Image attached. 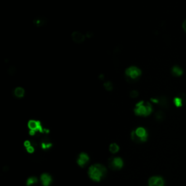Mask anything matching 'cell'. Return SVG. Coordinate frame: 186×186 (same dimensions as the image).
<instances>
[{"instance_id": "cell-1", "label": "cell", "mask_w": 186, "mask_h": 186, "mask_svg": "<svg viewBox=\"0 0 186 186\" xmlns=\"http://www.w3.org/2000/svg\"><path fill=\"white\" fill-rule=\"evenodd\" d=\"M106 174H107V170L106 167L100 164L92 165L88 170L89 176L95 181H100L102 178L105 177Z\"/></svg>"}, {"instance_id": "cell-2", "label": "cell", "mask_w": 186, "mask_h": 186, "mask_svg": "<svg viewBox=\"0 0 186 186\" xmlns=\"http://www.w3.org/2000/svg\"><path fill=\"white\" fill-rule=\"evenodd\" d=\"M134 113L138 116H148L152 112V107L149 102H145L143 101L140 102L135 106L134 109Z\"/></svg>"}, {"instance_id": "cell-3", "label": "cell", "mask_w": 186, "mask_h": 186, "mask_svg": "<svg viewBox=\"0 0 186 186\" xmlns=\"http://www.w3.org/2000/svg\"><path fill=\"white\" fill-rule=\"evenodd\" d=\"M132 140L135 143H143L146 141L148 138L147 131L143 127H138L135 130L133 131L131 134Z\"/></svg>"}, {"instance_id": "cell-4", "label": "cell", "mask_w": 186, "mask_h": 186, "mask_svg": "<svg viewBox=\"0 0 186 186\" xmlns=\"http://www.w3.org/2000/svg\"><path fill=\"white\" fill-rule=\"evenodd\" d=\"M123 164H124L123 160L119 157H115L110 159L109 166L113 170H120L121 168H122Z\"/></svg>"}, {"instance_id": "cell-5", "label": "cell", "mask_w": 186, "mask_h": 186, "mask_svg": "<svg viewBox=\"0 0 186 186\" xmlns=\"http://www.w3.org/2000/svg\"><path fill=\"white\" fill-rule=\"evenodd\" d=\"M141 73V71L138 68L132 66V67L128 68L126 70V74L131 79H136L138 78Z\"/></svg>"}, {"instance_id": "cell-6", "label": "cell", "mask_w": 186, "mask_h": 186, "mask_svg": "<svg viewBox=\"0 0 186 186\" xmlns=\"http://www.w3.org/2000/svg\"><path fill=\"white\" fill-rule=\"evenodd\" d=\"M28 126L30 130V134H34L38 130H40V131L41 130V124L39 121L35 120H31L28 121Z\"/></svg>"}, {"instance_id": "cell-7", "label": "cell", "mask_w": 186, "mask_h": 186, "mask_svg": "<svg viewBox=\"0 0 186 186\" xmlns=\"http://www.w3.org/2000/svg\"><path fill=\"white\" fill-rule=\"evenodd\" d=\"M148 186H164V180L162 177L154 176L149 179Z\"/></svg>"}, {"instance_id": "cell-8", "label": "cell", "mask_w": 186, "mask_h": 186, "mask_svg": "<svg viewBox=\"0 0 186 186\" xmlns=\"http://www.w3.org/2000/svg\"><path fill=\"white\" fill-rule=\"evenodd\" d=\"M89 161H90V158H89L88 155L84 153H81L79 154L77 159V164L81 167H84L88 164Z\"/></svg>"}, {"instance_id": "cell-9", "label": "cell", "mask_w": 186, "mask_h": 186, "mask_svg": "<svg viewBox=\"0 0 186 186\" xmlns=\"http://www.w3.org/2000/svg\"><path fill=\"white\" fill-rule=\"evenodd\" d=\"M71 38L73 39V41H75L76 43H81L84 41V34H81L79 31H74L71 34Z\"/></svg>"}, {"instance_id": "cell-10", "label": "cell", "mask_w": 186, "mask_h": 186, "mask_svg": "<svg viewBox=\"0 0 186 186\" xmlns=\"http://www.w3.org/2000/svg\"><path fill=\"white\" fill-rule=\"evenodd\" d=\"M41 181L44 186H49L52 183V177L50 174H43L41 176Z\"/></svg>"}, {"instance_id": "cell-11", "label": "cell", "mask_w": 186, "mask_h": 186, "mask_svg": "<svg viewBox=\"0 0 186 186\" xmlns=\"http://www.w3.org/2000/svg\"><path fill=\"white\" fill-rule=\"evenodd\" d=\"M24 93H25V91L21 87H18L16 88L14 91V94L17 98H22L24 95Z\"/></svg>"}, {"instance_id": "cell-12", "label": "cell", "mask_w": 186, "mask_h": 186, "mask_svg": "<svg viewBox=\"0 0 186 186\" xmlns=\"http://www.w3.org/2000/svg\"><path fill=\"white\" fill-rule=\"evenodd\" d=\"M119 150V147L116 143H112L110 145L109 151H111V153H116L118 152Z\"/></svg>"}, {"instance_id": "cell-13", "label": "cell", "mask_w": 186, "mask_h": 186, "mask_svg": "<svg viewBox=\"0 0 186 186\" xmlns=\"http://www.w3.org/2000/svg\"><path fill=\"white\" fill-rule=\"evenodd\" d=\"M172 73L175 76H180L183 73V71L179 67H174L172 68Z\"/></svg>"}, {"instance_id": "cell-14", "label": "cell", "mask_w": 186, "mask_h": 186, "mask_svg": "<svg viewBox=\"0 0 186 186\" xmlns=\"http://www.w3.org/2000/svg\"><path fill=\"white\" fill-rule=\"evenodd\" d=\"M37 182H38V180H37V177H30L29 179H28V180H27V185L30 186V185H33V184H34V183H37Z\"/></svg>"}, {"instance_id": "cell-15", "label": "cell", "mask_w": 186, "mask_h": 186, "mask_svg": "<svg viewBox=\"0 0 186 186\" xmlns=\"http://www.w3.org/2000/svg\"><path fill=\"white\" fill-rule=\"evenodd\" d=\"M174 104H175V106H177V107H180V106H183V102H182V100L179 98H174Z\"/></svg>"}, {"instance_id": "cell-16", "label": "cell", "mask_w": 186, "mask_h": 186, "mask_svg": "<svg viewBox=\"0 0 186 186\" xmlns=\"http://www.w3.org/2000/svg\"><path fill=\"white\" fill-rule=\"evenodd\" d=\"M156 119H158V120H162L163 119H164V114H163L162 112H158V113H156Z\"/></svg>"}, {"instance_id": "cell-17", "label": "cell", "mask_w": 186, "mask_h": 186, "mask_svg": "<svg viewBox=\"0 0 186 186\" xmlns=\"http://www.w3.org/2000/svg\"><path fill=\"white\" fill-rule=\"evenodd\" d=\"M130 95L132 97V98H136V97L138 95V92L136 90L131 91L130 93Z\"/></svg>"}, {"instance_id": "cell-18", "label": "cell", "mask_w": 186, "mask_h": 186, "mask_svg": "<svg viewBox=\"0 0 186 186\" xmlns=\"http://www.w3.org/2000/svg\"><path fill=\"white\" fill-rule=\"evenodd\" d=\"M104 86H105V88L107 90H112V84H111V82H106Z\"/></svg>"}, {"instance_id": "cell-19", "label": "cell", "mask_w": 186, "mask_h": 186, "mask_svg": "<svg viewBox=\"0 0 186 186\" xmlns=\"http://www.w3.org/2000/svg\"><path fill=\"white\" fill-rule=\"evenodd\" d=\"M26 148H27V151H28V152H29V153H33V152H34V148H33V147H32V146H31H31H29V147Z\"/></svg>"}, {"instance_id": "cell-20", "label": "cell", "mask_w": 186, "mask_h": 186, "mask_svg": "<svg viewBox=\"0 0 186 186\" xmlns=\"http://www.w3.org/2000/svg\"><path fill=\"white\" fill-rule=\"evenodd\" d=\"M183 28L184 29V31L186 32V20L183 22Z\"/></svg>"}]
</instances>
